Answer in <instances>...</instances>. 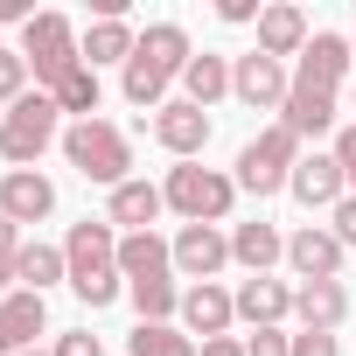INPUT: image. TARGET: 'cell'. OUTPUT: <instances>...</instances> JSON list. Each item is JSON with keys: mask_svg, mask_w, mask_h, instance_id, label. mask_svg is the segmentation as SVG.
<instances>
[{"mask_svg": "<svg viewBox=\"0 0 356 356\" xmlns=\"http://www.w3.org/2000/svg\"><path fill=\"white\" fill-rule=\"evenodd\" d=\"M182 321L189 335H203V342H217V335H231V321H238V300L217 286V280H203V286H182Z\"/></svg>", "mask_w": 356, "mask_h": 356, "instance_id": "cell-14", "label": "cell"}, {"mask_svg": "<svg viewBox=\"0 0 356 356\" xmlns=\"http://www.w3.org/2000/svg\"><path fill=\"white\" fill-rule=\"evenodd\" d=\"M168 210V196L154 189V182H140V175H133V182H119L112 189V203H105V224L126 238V231H154V217Z\"/></svg>", "mask_w": 356, "mask_h": 356, "instance_id": "cell-19", "label": "cell"}, {"mask_svg": "<svg viewBox=\"0 0 356 356\" xmlns=\"http://www.w3.org/2000/svg\"><path fill=\"white\" fill-rule=\"evenodd\" d=\"M56 210V182L49 175H35V168H8L0 175V217L8 224H42Z\"/></svg>", "mask_w": 356, "mask_h": 356, "instance_id": "cell-12", "label": "cell"}, {"mask_svg": "<svg viewBox=\"0 0 356 356\" xmlns=\"http://www.w3.org/2000/svg\"><path fill=\"white\" fill-rule=\"evenodd\" d=\"M245 356H293V335L286 328H252L245 335Z\"/></svg>", "mask_w": 356, "mask_h": 356, "instance_id": "cell-32", "label": "cell"}, {"mask_svg": "<svg viewBox=\"0 0 356 356\" xmlns=\"http://www.w3.org/2000/svg\"><path fill=\"white\" fill-rule=\"evenodd\" d=\"M335 161H342V182H349V196H356V126H342L335 133V147H328Z\"/></svg>", "mask_w": 356, "mask_h": 356, "instance_id": "cell-35", "label": "cell"}, {"mask_svg": "<svg viewBox=\"0 0 356 356\" xmlns=\"http://www.w3.org/2000/svg\"><path fill=\"white\" fill-rule=\"evenodd\" d=\"M29 356H49V349H29Z\"/></svg>", "mask_w": 356, "mask_h": 356, "instance_id": "cell-40", "label": "cell"}, {"mask_svg": "<svg viewBox=\"0 0 356 356\" xmlns=\"http://www.w3.org/2000/svg\"><path fill=\"white\" fill-rule=\"evenodd\" d=\"M280 126H286L293 140H321V133L335 126V91H307V84H293L286 105H280Z\"/></svg>", "mask_w": 356, "mask_h": 356, "instance_id": "cell-23", "label": "cell"}, {"mask_svg": "<svg viewBox=\"0 0 356 356\" xmlns=\"http://www.w3.org/2000/svg\"><path fill=\"white\" fill-rule=\"evenodd\" d=\"M22 63H29V77L42 84V91H56L77 63H84V35L70 29V15H56V8H42L29 29H22Z\"/></svg>", "mask_w": 356, "mask_h": 356, "instance_id": "cell-6", "label": "cell"}, {"mask_svg": "<svg viewBox=\"0 0 356 356\" xmlns=\"http://www.w3.org/2000/svg\"><path fill=\"white\" fill-rule=\"evenodd\" d=\"M126 293H133L140 321H175V314H182V286H175V273L168 280H133Z\"/></svg>", "mask_w": 356, "mask_h": 356, "instance_id": "cell-29", "label": "cell"}, {"mask_svg": "<svg viewBox=\"0 0 356 356\" xmlns=\"http://www.w3.org/2000/svg\"><path fill=\"white\" fill-rule=\"evenodd\" d=\"M293 168H300V140L273 119L259 140L238 147V189H245V196H280V189L293 182Z\"/></svg>", "mask_w": 356, "mask_h": 356, "instance_id": "cell-7", "label": "cell"}, {"mask_svg": "<svg viewBox=\"0 0 356 356\" xmlns=\"http://www.w3.org/2000/svg\"><path fill=\"white\" fill-rule=\"evenodd\" d=\"M175 273V245L161 238V231H126L119 238V280L133 286V280H168Z\"/></svg>", "mask_w": 356, "mask_h": 356, "instance_id": "cell-20", "label": "cell"}, {"mask_svg": "<svg viewBox=\"0 0 356 356\" xmlns=\"http://www.w3.org/2000/svg\"><path fill=\"white\" fill-rule=\"evenodd\" d=\"M328 231L342 238V252H356V196H342V203L328 210Z\"/></svg>", "mask_w": 356, "mask_h": 356, "instance_id": "cell-34", "label": "cell"}, {"mask_svg": "<svg viewBox=\"0 0 356 356\" xmlns=\"http://www.w3.org/2000/svg\"><path fill=\"white\" fill-rule=\"evenodd\" d=\"M49 356H105V342H98L91 328H63V335L49 342Z\"/></svg>", "mask_w": 356, "mask_h": 356, "instance_id": "cell-33", "label": "cell"}, {"mask_svg": "<svg viewBox=\"0 0 356 356\" xmlns=\"http://www.w3.org/2000/svg\"><path fill=\"white\" fill-rule=\"evenodd\" d=\"M196 356H245V342H238V335H217V342H203Z\"/></svg>", "mask_w": 356, "mask_h": 356, "instance_id": "cell-39", "label": "cell"}, {"mask_svg": "<svg viewBox=\"0 0 356 356\" xmlns=\"http://www.w3.org/2000/svg\"><path fill=\"white\" fill-rule=\"evenodd\" d=\"M349 49H356V35H349Z\"/></svg>", "mask_w": 356, "mask_h": 356, "instance_id": "cell-42", "label": "cell"}, {"mask_svg": "<svg viewBox=\"0 0 356 356\" xmlns=\"http://www.w3.org/2000/svg\"><path fill=\"white\" fill-rule=\"evenodd\" d=\"M189 29L182 22H154L147 35H140V49H133V63H126V77H119V91H126V105H147V112H161L168 105V84L189 70Z\"/></svg>", "mask_w": 356, "mask_h": 356, "instance_id": "cell-2", "label": "cell"}, {"mask_svg": "<svg viewBox=\"0 0 356 356\" xmlns=\"http://www.w3.org/2000/svg\"><path fill=\"white\" fill-rule=\"evenodd\" d=\"M293 314H300V328L335 335V328L349 321V293H342V280H300V286H293Z\"/></svg>", "mask_w": 356, "mask_h": 356, "instance_id": "cell-18", "label": "cell"}, {"mask_svg": "<svg viewBox=\"0 0 356 356\" xmlns=\"http://www.w3.org/2000/svg\"><path fill=\"white\" fill-rule=\"evenodd\" d=\"M231 259H238L245 273H273V266L286 259V231H280V224H266V217L231 224Z\"/></svg>", "mask_w": 356, "mask_h": 356, "instance_id": "cell-21", "label": "cell"}, {"mask_svg": "<svg viewBox=\"0 0 356 356\" xmlns=\"http://www.w3.org/2000/svg\"><path fill=\"white\" fill-rule=\"evenodd\" d=\"M161 196H168V210L182 224H224L231 203H238V175L203 168V161H175L168 182H161Z\"/></svg>", "mask_w": 356, "mask_h": 356, "instance_id": "cell-4", "label": "cell"}, {"mask_svg": "<svg viewBox=\"0 0 356 356\" xmlns=\"http://www.w3.org/2000/svg\"><path fill=\"white\" fill-rule=\"evenodd\" d=\"M49 98H56V112H70V119H98V98H105V84H98V70H91V63H77V70H70V77H63Z\"/></svg>", "mask_w": 356, "mask_h": 356, "instance_id": "cell-28", "label": "cell"}, {"mask_svg": "<svg viewBox=\"0 0 356 356\" xmlns=\"http://www.w3.org/2000/svg\"><path fill=\"white\" fill-rule=\"evenodd\" d=\"M349 63H356V49H349V35H307V49H300V63H293V84H307V91H342V77H349Z\"/></svg>", "mask_w": 356, "mask_h": 356, "instance_id": "cell-11", "label": "cell"}, {"mask_svg": "<svg viewBox=\"0 0 356 356\" xmlns=\"http://www.w3.org/2000/svg\"><path fill=\"white\" fill-rule=\"evenodd\" d=\"M63 161L84 175V182H105V189L133 182V140L112 119H70L63 126Z\"/></svg>", "mask_w": 356, "mask_h": 356, "instance_id": "cell-3", "label": "cell"}, {"mask_svg": "<svg viewBox=\"0 0 356 356\" xmlns=\"http://www.w3.org/2000/svg\"><path fill=\"white\" fill-rule=\"evenodd\" d=\"M286 196H293V203H307V210H335V203L349 196V182H342V161H335V154H300V168H293Z\"/></svg>", "mask_w": 356, "mask_h": 356, "instance_id": "cell-17", "label": "cell"}, {"mask_svg": "<svg viewBox=\"0 0 356 356\" xmlns=\"http://www.w3.org/2000/svg\"><path fill=\"white\" fill-rule=\"evenodd\" d=\"M224 266H231V231L224 224H182L175 231V273H182L189 286L217 280Z\"/></svg>", "mask_w": 356, "mask_h": 356, "instance_id": "cell-8", "label": "cell"}, {"mask_svg": "<svg viewBox=\"0 0 356 356\" xmlns=\"http://www.w3.org/2000/svg\"><path fill=\"white\" fill-rule=\"evenodd\" d=\"M15 259H22V224L0 217V300L15 293Z\"/></svg>", "mask_w": 356, "mask_h": 356, "instance_id": "cell-31", "label": "cell"}, {"mask_svg": "<svg viewBox=\"0 0 356 356\" xmlns=\"http://www.w3.org/2000/svg\"><path fill=\"white\" fill-rule=\"evenodd\" d=\"M238 321H252V328H286V314H293V286L286 280H273V273H252V280H238Z\"/></svg>", "mask_w": 356, "mask_h": 356, "instance_id": "cell-16", "label": "cell"}, {"mask_svg": "<svg viewBox=\"0 0 356 356\" xmlns=\"http://www.w3.org/2000/svg\"><path fill=\"white\" fill-rule=\"evenodd\" d=\"M49 147H63V112H56L49 91H29V98H15L8 112H0V161L35 168Z\"/></svg>", "mask_w": 356, "mask_h": 356, "instance_id": "cell-5", "label": "cell"}, {"mask_svg": "<svg viewBox=\"0 0 356 356\" xmlns=\"http://www.w3.org/2000/svg\"><path fill=\"white\" fill-rule=\"evenodd\" d=\"M35 335H49V300L15 286L8 300H0V356H29Z\"/></svg>", "mask_w": 356, "mask_h": 356, "instance_id": "cell-13", "label": "cell"}, {"mask_svg": "<svg viewBox=\"0 0 356 356\" xmlns=\"http://www.w3.org/2000/svg\"><path fill=\"white\" fill-rule=\"evenodd\" d=\"M126 356H196V335L182 321H140L126 335Z\"/></svg>", "mask_w": 356, "mask_h": 356, "instance_id": "cell-26", "label": "cell"}, {"mask_svg": "<svg viewBox=\"0 0 356 356\" xmlns=\"http://www.w3.org/2000/svg\"><path fill=\"white\" fill-rule=\"evenodd\" d=\"M307 35H314V29H307V15H300V8H286V0L259 15V56H273V63L300 56V49H307Z\"/></svg>", "mask_w": 356, "mask_h": 356, "instance_id": "cell-22", "label": "cell"}, {"mask_svg": "<svg viewBox=\"0 0 356 356\" xmlns=\"http://www.w3.org/2000/svg\"><path fill=\"white\" fill-rule=\"evenodd\" d=\"M286 91H293V70H286V63H273V56H259V49L231 63V98H238V105H252V112H280Z\"/></svg>", "mask_w": 356, "mask_h": 356, "instance_id": "cell-9", "label": "cell"}, {"mask_svg": "<svg viewBox=\"0 0 356 356\" xmlns=\"http://www.w3.org/2000/svg\"><path fill=\"white\" fill-rule=\"evenodd\" d=\"M349 105H356V91H349Z\"/></svg>", "mask_w": 356, "mask_h": 356, "instance_id": "cell-41", "label": "cell"}, {"mask_svg": "<svg viewBox=\"0 0 356 356\" xmlns=\"http://www.w3.org/2000/svg\"><path fill=\"white\" fill-rule=\"evenodd\" d=\"M286 266H293V280H335L342 273V238L328 224H300L286 238Z\"/></svg>", "mask_w": 356, "mask_h": 356, "instance_id": "cell-15", "label": "cell"}, {"mask_svg": "<svg viewBox=\"0 0 356 356\" xmlns=\"http://www.w3.org/2000/svg\"><path fill=\"white\" fill-rule=\"evenodd\" d=\"M15 22H22V29L35 22V0H0V29H15Z\"/></svg>", "mask_w": 356, "mask_h": 356, "instance_id": "cell-38", "label": "cell"}, {"mask_svg": "<svg viewBox=\"0 0 356 356\" xmlns=\"http://www.w3.org/2000/svg\"><path fill=\"white\" fill-rule=\"evenodd\" d=\"M15 98H29V63H22V49L0 42V105H15Z\"/></svg>", "mask_w": 356, "mask_h": 356, "instance_id": "cell-30", "label": "cell"}, {"mask_svg": "<svg viewBox=\"0 0 356 356\" xmlns=\"http://www.w3.org/2000/svg\"><path fill=\"white\" fill-rule=\"evenodd\" d=\"M63 266H70V293H77L91 314L126 293V280H119V231H112L105 217H84V224L63 231Z\"/></svg>", "mask_w": 356, "mask_h": 356, "instance_id": "cell-1", "label": "cell"}, {"mask_svg": "<svg viewBox=\"0 0 356 356\" xmlns=\"http://www.w3.org/2000/svg\"><path fill=\"white\" fill-rule=\"evenodd\" d=\"M182 98L203 105V112H210L217 98H231V56H210V49L189 56V70H182Z\"/></svg>", "mask_w": 356, "mask_h": 356, "instance_id": "cell-24", "label": "cell"}, {"mask_svg": "<svg viewBox=\"0 0 356 356\" xmlns=\"http://www.w3.org/2000/svg\"><path fill=\"white\" fill-rule=\"evenodd\" d=\"M154 140H161L175 161H203V147H210V112L189 105V98H168V105L154 112Z\"/></svg>", "mask_w": 356, "mask_h": 356, "instance_id": "cell-10", "label": "cell"}, {"mask_svg": "<svg viewBox=\"0 0 356 356\" xmlns=\"http://www.w3.org/2000/svg\"><path fill=\"white\" fill-rule=\"evenodd\" d=\"M56 280H70V266H63V245H22V259H15V286L22 293H49Z\"/></svg>", "mask_w": 356, "mask_h": 356, "instance_id": "cell-25", "label": "cell"}, {"mask_svg": "<svg viewBox=\"0 0 356 356\" xmlns=\"http://www.w3.org/2000/svg\"><path fill=\"white\" fill-rule=\"evenodd\" d=\"M133 49H140L133 22H91V29H84V63H91V70H98V63H133Z\"/></svg>", "mask_w": 356, "mask_h": 356, "instance_id": "cell-27", "label": "cell"}, {"mask_svg": "<svg viewBox=\"0 0 356 356\" xmlns=\"http://www.w3.org/2000/svg\"><path fill=\"white\" fill-rule=\"evenodd\" d=\"M217 15H224L231 29H245V22L259 29V15H266V8H259V0H217Z\"/></svg>", "mask_w": 356, "mask_h": 356, "instance_id": "cell-36", "label": "cell"}, {"mask_svg": "<svg viewBox=\"0 0 356 356\" xmlns=\"http://www.w3.org/2000/svg\"><path fill=\"white\" fill-rule=\"evenodd\" d=\"M293 356H335V335H314V328H300V335H293Z\"/></svg>", "mask_w": 356, "mask_h": 356, "instance_id": "cell-37", "label": "cell"}]
</instances>
